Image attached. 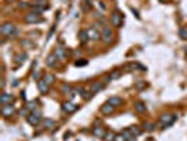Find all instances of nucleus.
I'll use <instances>...</instances> for the list:
<instances>
[{"mask_svg":"<svg viewBox=\"0 0 187 141\" xmlns=\"http://www.w3.org/2000/svg\"><path fill=\"white\" fill-rule=\"evenodd\" d=\"M24 21L27 24H38V23H42L44 19L40 16V13H35V11H31V13H27L24 16Z\"/></svg>","mask_w":187,"mask_h":141,"instance_id":"2","label":"nucleus"},{"mask_svg":"<svg viewBox=\"0 0 187 141\" xmlns=\"http://www.w3.org/2000/svg\"><path fill=\"white\" fill-rule=\"evenodd\" d=\"M114 141H128V140H127V138L120 133V134H115V138H114Z\"/></svg>","mask_w":187,"mask_h":141,"instance_id":"33","label":"nucleus"},{"mask_svg":"<svg viewBox=\"0 0 187 141\" xmlns=\"http://www.w3.org/2000/svg\"><path fill=\"white\" fill-rule=\"evenodd\" d=\"M33 78L35 80H40V72H38V70H35V72L33 74Z\"/></svg>","mask_w":187,"mask_h":141,"instance_id":"36","label":"nucleus"},{"mask_svg":"<svg viewBox=\"0 0 187 141\" xmlns=\"http://www.w3.org/2000/svg\"><path fill=\"white\" fill-rule=\"evenodd\" d=\"M96 6L98 7V10H101V11H106V10H107V6H106V3L104 2H97V3H96Z\"/></svg>","mask_w":187,"mask_h":141,"instance_id":"29","label":"nucleus"},{"mask_svg":"<svg viewBox=\"0 0 187 141\" xmlns=\"http://www.w3.org/2000/svg\"><path fill=\"white\" fill-rule=\"evenodd\" d=\"M114 106L113 104H110L108 102H106L103 106L100 107V111H101V114H104V116H110V114H113L114 113Z\"/></svg>","mask_w":187,"mask_h":141,"instance_id":"8","label":"nucleus"},{"mask_svg":"<svg viewBox=\"0 0 187 141\" xmlns=\"http://www.w3.org/2000/svg\"><path fill=\"white\" fill-rule=\"evenodd\" d=\"M86 64H87L86 59H83V61H76V62H75V65H76V66H85Z\"/></svg>","mask_w":187,"mask_h":141,"instance_id":"34","label":"nucleus"},{"mask_svg":"<svg viewBox=\"0 0 187 141\" xmlns=\"http://www.w3.org/2000/svg\"><path fill=\"white\" fill-rule=\"evenodd\" d=\"M4 88H6V79H2V89L4 90Z\"/></svg>","mask_w":187,"mask_h":141,"instance_id":"38","label":"nucleus"},{"mask_svg":"<svg viewBox=\"0 0 187 141\" xmlns=\"http://www.w3.org/2000/svg\"><path fill=\"white\" fill-rule=\"evenodd\" d=\"M2 114H3L4 117H10L14 114V107H13L11 104H6V106H2Z\"/></svg>","mask_w":187,"mask_h":141,"instance_id":"14","label":"nucleus"},{"mask_svg":"<svg viewBox=\"0 0 187 141\" xmlns=\"http://www.w3.org/2000/svg\"><path fill=\"white\" fill-rule=\"evenodd\" d=\"M62 110L66 111V113H73V111L77 110V104L72 103V102H65L62 104Z\"/></svg>","mask_w":187,"mask_h":141,"instance_id":"13","label":"nucleus"},{"mask_svg":"<svg viewBox=\"0 0 187 141\" xmlns=\"http://www.w3.org/2000/svg\"><path fill=\"white\" fill-rule=\"evenodd\" d=\"M6 3H11V2H14V0H4Z\"/></svg>","mask_w":187,"mask_h":141,"instance_id":"40","label":"nucleus"},{"mask_svg":"<svg viewBox=\"0 0 187 141\" xmlns=\"http://www.w3.org/2000/svg\"><path fill=\"white\" fill-rule=\"evenodd\" d=\"M41 120V110L40 109H37V110L34 111H30V114L27 116V121L30 123L31 126H37L38 123H40Z\"/></svg>","mask_w":187,"mask_h":141,"instance_id":"6","label":"nucleus"},{"mask_svg":"<svg viewBox=\"0 0 187 141\" xmlns=\"http://www.w3.org/2000/svg\"><path fill=\"white\" fill-rule=\"evenodd\" d=\"M14 100V96L11 93H6L3 90L2 93V98H0V102H2V106H6V104H11V102Z\"/></svg>","mask_w":187,"mask_h":141,"instance_id":"11","label":"nucleus"},{"mask_svg":"<svg viewBox=\"0 0 187 141\" xmlns=\"http://www.w3.org/2000/svg\"><path fill=\"white\" fill-rule=\"evenodd\" d=\"M87 35H89V40L90 41H98L101 38V34L98 33L94 27H89V28H87Z\"/></svg>","mask_w":187,"mask_h":141,"instance_id":"7","label":"nucleus"},{"mask_svg":"<svg viewBox=\"0 0 187 141\" xmlns=\"http://www.w3.org/2000/svg\"><path fill=\"white\" fill-rule=\"evenodd\" d=\"M62 93L63 95H67V93H72V90H73V88H72L71 85H67V83H65V85H62Z\"/></svg>","mask_w":187,"mask_h":141,"instance_id":"26","label":"nucleus"},{"mask_svg":"<svg viewBox=\"0 0 187 141\" xmlns=\"http://www.w3.org/2000/svg\"><path fill=\"white\" fill-rule=\"evenodd\" d=\"M42 79L45 80V82L48 83L49 86H51L54 82H55V75H52V74H45V75H44V78H42Z\"/></svg>","mask_w":187,"mask_h":141,"instance_id":"23","label":"nucleus"},{"mask_svg":"<svg viewBox=\"0 0 187 141\" xmlns=\"http://www.w3.org/2000/svg\"><path fill=\"white\" fill-rule=\"evenodd\" d=\"M114 138H115V134H114L113 131H107L103 140H104V141H114Z\"/></svg>","mask_w":187,"mask_h":141,"instance_id":"27","label":"nucleus"},{"mask_svg":"<svg viewBox=\"0 0 187 141\" xmlns=\"http://www.w3.org/2000/svg\"><path fill=\"white\" fill-rule=\"evenodd\" d=\"M106 83L103 82H93L92 86H90V93H93V95H96V93H98L103 88H104Z\"/></svg>","mask_w":187,"mask_h":141,"instance_id":"15","label":"nucleus"},{"mask_svg":"<svg viewBox=\"0 0 187 141\" xmlns=\"http://www.w3.org/2000/svg\"><path fill=\"white\" fill-rule=\"evenodd\" d=\"M56 55H55V52H52V54H49L48 57H46V59H45V64L48 65L49 68H54L56 65Z\"/></svg>","mask_w":187,"mask_h":141,"instance_id":"17","label":"nucleus"},{"mask_svg":"<svg viewBox=\"0 0 187 141\" xmlns=\"http://www.w3.org/2000/svg\"><path fill=\"white\" fill-rule=\"evenodd\" d=\"M162 2H166V0H162Z\"/></svg>","mask_w":187,"mask_h":141,"instance_id":"41","label":"nucleus"},{"mask_svg":"<svg viewBox=\"0 0 187 141\" xmlns=\"http://www.w3.org/2000/svg\"><path fill=\"white\" fill-rule=\"evenodd\" d=\"M44 126H45L46 129L52 130L54 127L56 126V123H55V120H52V119H45V120H44Z\"/></svg>","mask_w":187,"mask_h":141,"instance_id":"24","label":"nucleus"},{"mask_svg":"<svg viewBox=\"0 0 187 141\" xmlns=\"http://www.w3.org/2000/svg\"><path fill=\"white\" fill-rule=\"evenodd\" d=\"M179 35H180V38H183V40H187V30L186 28L181 27L180 30H179Z\"/></svg>","mask_w":187,"mask_h":141,"instance_id":"31","label":"nucleus"},{"mask_svg":"<svg viewBox=\"0 0 187 141\" xmlns=\"http://www.w3.org/2000/svg\"><path fill=\"white\" fill-rule=\"evenodd\" d=\"M37 86H38V90H40L41 95H46V93L49 92V85L44 79L37 80Z\"/></svg>","mask_w":187,"mask_h":141,"instance_id":"9","label":"nucleus"},{"mask_svg":"<svg viewBox=\"0 0 187 141\" xmlns=\"http://www.w3.org/2000/svg\"><path fill=\"white\" fill-rule=\"evenodd\" d=\"M134 109L137 113H145V111H146V104H145L144 102H137V103L134 104Z\"/></svg>","mask_w":187,"mask_h":141,"instance_id":"19","label":"nucleus"},{"mask_svg":"<svg viewBox=\"0 0 187 141\" xmlns=\"http://www.w3.org/2000/svg\"><path fill=\"white\" fill-rule=\"evenodd\" d=\"M111 24H113L114 27H117V28L123 27V24H124V17H123V14H121L118 10H115V11L111 14Z\"/></svg>","mask_w":187,"mask_h":141,"instance_id":"4","label":"nucleus"},{"mask_svg":"<svg viewBox=\"0 0 187 141\" xmlns=\"http://www.w3.org/2000/svg\"><path fill=\"white\" fill-rule=\"evenodd\" d=\"M73 92L76 93V95L85 96V88H83V86H79V88H76V89H73Z\"/></svg>","mask_w":187,"mask_h":141,"instance_id":"32","label":"nucleus"},{"mask_svg":"<svg viewBox=\"0 0 187 141\" xmlns=\"http://www.w3.org/2000/svg\"><path fill=\"white\" fill-rule=\"evenodd\" d=\"M108 103H110V104H113L114 107H120V106H123L124 100L120 98V96H113V98H110V99H108Z\"/></svg>","mask_w":187,"mask_h":141,"instance_id":"18","label":"nucleus"},{"mask_svg":"<svg viewBox=\"0 0 187 141\" xmlns=\"http://www.w3.org/2000/svg\"><path fill=\"white\" fill-rule=\"evenodd\" d=\"M142 127H144V130H146V131H149V133L156 130V124H155V123H150V121H145L144 124H142Z\"/></svg>","mask_w":187,"mask_h":141,"instance_id":"21","label":"nucleus"},{"mask_svg":"<svg viewBox=\"0 0 187 141\" xmlns=\"http://www.w3.org/2000/svg\"><path fill=\"white\" fill-rule=\"evenodd\" d=\"M0 33H2V35H4V37L7 38H14L15 34H17V28H15V25L13 24V23H3L2 24V27H0Z\"/></svg>","mask_w":187,"mask_h":141,"instance_id":"1","label":"nucleus"},{"mask_svg":"<svg viewBox=\"0 0 187 141\" xmlns=\"http://www.w3.org/2000/svg\"><path fill=\"white\" fill-rule=\"evenodd\" d=\"M101 40L104 44H111L114 40V33L110 27H104L103 31H101Z\"/></svg>","mask_w":187,"mask_h":141,"instance_id":"5","label":"nucleus"},{"mask_svg":"<svg viewBox=\"0 0 187 141\" xmlns=\"http://www.w3.org/2000/svg\"><path fill=\"white\" fill-rule=\"evenodd\" d=\"M106 133H107L106 129L101 126H96V127H93V130H92V134L94 135L96 138H104Z\"/></svg>","mask_w":187,"mask_h":141,"instance_id":"10","label":"nucleus"},{"mask_svg":"<svg viewBox=\"0 0 187 141\" xmlns=\"http://www.w3.org/2000/svg\"><path fill=\"white\" fill-rule=\"evenodd\" d=\"M83 2H85V3H87V4H90V6H92V2H93V0H83Z\"/></svg>","mask_w":187,"mask_h":141,"instance_id":"39","label":"nucleus"},{"mask_svg":"<svg viewBox=\"0 0 187 141\" xmlns=\"http://www.w3.org/2000/svg\"><path fill=\"white\" fill-rule=\"evenodd\" d=\"M55 55L58 59H61V61H63L65 58H66V49L63 48V47H56L55 48Z\"/></svg>","mask_w":187,"mask_h":141,"instance_id":"16","label":"nucleus"},{"mask_svg":"<svg viewBox=\"0 0 187 141\" xmlns=\"http://www.w3.org/2000/svg\"><path fill=\"white\" fill-rule=\"evenodd\" d=\"M131 11L134 13V16L135 17H137V19H141V17H139V14H138V11H137V10H134V9H131Z\"/></svg>","mask_w":187,"mask_h":141,"instance_id":"37","label":"nucleus"},{"mask_svg":"<svg viewBox=\"0 0 187 141\" xmlns=\"http://www.w3.org/2000/svg\"><path fill=\"white\" fill-rule=\"evenodd\" d=\"M44 2H45V0H44Z\"/></svg>","mask_w":187,"mask_h":141,"instance_id":"42","label":"nucleus"},{"mask_svg":"<svg viewBox=\"0 0 187 141\" xmlns=\"http://www.w3.org/2000/svg\"><path fill=\"white\" fill-rule=\"evenodd\" d=\"M25 59H27V54H25V52L24 54H19V55L15 57V62H17V65H21Z\"/></svg>","mask_w":187,"mask_h":141,"instance_id":"25","label":"nucleus"},{"mask_svg":"<svg viewBox=\"0 0 187 141\" xmlns=\"http://www.w3.org/2000/svg\"><path fill=\"white\" fill-rule=\"evenodd\" d=\"M30 7V4L25 3V2H21V3H19V9H28Z\"/></svg>","mask_w":187,"mask_h":141,"instance_id":"35","label":"nucleus"},{"mask_svg":"<svg viewBox=\"0 0 187 141\" xmlns=\"http://www.w3.org/2000/svg\"><path fill=\"white\" fill-rule=\"evenodd\" d=\"M177 119V114H169V113H163V114H160V117H159V121L162 123L163 126V129H167L169 126H172L173 124V121Z\"/></svg>","mask_w":187,"mask_h":141,"instance_id":"3","label":"nucleus"},{"mask_svg":"<svg viewBox=\"0 0 187 141\" xmlns=\"http://www.w3.org/2000/svg\"><path fill=\"white\" fill-rule=\"evenodd\" d=\"M79 41H80V44H85L89 41V35H87V30H82V31H79Z\"/></svg>","mask_w":187,"mask_h":141,"instance_id":"20","label":"nucleus"},{"mask_svg":"<svg viewBox=\"0 0 187 141\" xmlns=\"http://www.w3.org/2000/svg\"><path fill=\"white\" fill-rule=\"evenodd\" d=\"M145 86H146V82H145V80H139V82H137V83H135V88H137V89H138V90L144 89Z\"/></svg>","mask_w":187,"mask_h":141,"instance_id":"30","label":"nucleus"},{"mask_svg":"<svg viewBox=\"0 0 187 141\" xmlns=\"http://www.w3.org/2000/svg\"><path fill=\"white\" fill-rule=\"evenodd\" d=\"M128 130L131 131V134L134 135V137H138V135H141V133H142V130L139 129L138 126H129Z\"/></svg>","mask_w":187,"mask_h":141,"instance_id":"22","label":"nucleus"},{"mask_svg":"<svg viewBox=\"0 0 187 141\" xmlns=\"http://www.w3.org/2000/svg\"><path fill=\"white\" fill-rule=\"evenodd\" d=\"M27 109L30 111L37 110V109H38V103H37V102H30V103H27Z\"/></svg>","mask_w":187,"mask_h":141,"instance_id":"28","label":"nucleus"},{"mask_svg":"<svg viewBox=\"0 0 187 141\" xmlns=\"http://www.w3.org/2000/svg\"><path fill=\"white\" fill-rule=\"evenodd\" d=\"M123 75V70H120V69H114L113 72H110V74L106 76V83H108V82H111V80H115V79H118V78Z\"/></svg>","mask_w":187,"mask_h":141,"instance_id":"12","label":"nucleus"}]
</instances>
